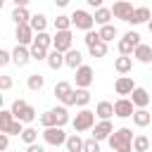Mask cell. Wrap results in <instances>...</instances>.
Here are the masks:
<instances>
[{
  "instance_id": "36",
  "label": "cell",
  "mask_w": 152,
  "mask_h": 152,
  "mask_svg": "<svg viewBox=\"0 0 152 152\" xmlns=\"http://www.w3.org/2000/svg\"><path fill=\"white\" fill-rule=\"evenodd\" d=\"M31 57H33L36 62H40V59H48V48H43V45H36V43H31Z\"/></svg>"
},
{
  "instance_id": "31",
  "label": "cell",
  "mask_w": 152,
  "mask_h": 152,
  "mask_svg": "<svg viewBox=\"0 0 152 152\" xmlns=\"http://www.w3.org/2000/svg\"><path fill=\"white\" fill-rule=\"evenodd\" d=\"M88 52H90V57H95V59L104 57V55H107V40H97L95 45L88 48Z\"/></svg>"
},
{
  "instance_id": "13",
  "label": "cell",
  "mask_w": 152,
  "mask_h": 152,
  "mask_svg": "<svg viewBox=\"0 0 152 152\" xmlns=\"http://www.w3.org/2000/svg\"><path fill=\"white\" fill-rule=\"evenodd\" d=\"M14 36H17V43H21V45H31L36 31H33L31 24H17V33H14Z\"/></svg>"
},
{
  "instance_id": "35",
  "label": "cell",
  "mask_w": 152,
  "mask_h": 152,
  "mask_svg": "<svg viewBox=\"0 0 152 152\" xmlns=\"http://www.w3.org/2000/svg\"><path fill=\"white\" fill-rule=\"evenodd\" d=\"M90 102V90L88 88H76V107H86Z\"/></svg>"
},
{
  "instance_id": "4",
  "label": "cell",
  "mask_w": 152,
  "mask_h": 152,
  "mask_svg": "<svg viewBox=\"0 0 152 152\" xmlns=\"http://www.w3.org/2000/svg\"><path fill=\"white\" fill-rule=\"evenodd\" d=\"M55 97L62 104H66V107H74L76 104V90L71 88L69 81H57L55 83Z\"/></svg>"
},
{
  "instance_id": "10",
  "label": "cell",
  "mask_w": 152,
  "mask_h": 152,
  "mask_svg": "<svg viewBox=\"0 0 152 152\" xmlns=\"http://www.w3.org/2000/svg\"><path fill=\"white\" fill-rule=\"evenodd\" d=\"M93 66H88V64H81L78 69H76V76H74V81H76V88H90V83H93Z\"/></svg>"
},
{
  "instance_id": "41",
  "label": "cell",
  "mask_w": 152,
  "mask_h": 152,
  "mask_svg": "<svg viewBox=\"0 0 152 152\" xmlns=\"http://www.w3.org/2000/svg\"><path fill=\"white\" fill-rule=\"evenodd\" d=\"M12 88V76L10 74H2L0 76V90H10Z\"/></svg>"
},
{
  "instance_id": "47",
  "label": "cell",
  "mask_w": 152,
  "mask_h": 152,
  "mask_svg": "<svg viewBox=\"0 0 152 152\" xmlns=\"http://www.w3.org/2000/svg\"><path fill=\"white\" fill-rule=\"evenodd\" d=\"M55 5H57V7H66V5H69V0H55Z\"/></svg>"
},
{
  "instance_id": "48",
  "label": "cell",
  "mask_w": 152,
  "mask_h": 152,
  "mask_svg": "<svg viewBox=\"0 0 152 152\" xmlns=\"http://www.w3.org/2000/svg\"><path fill=\"white\" fill-rule=\"evenodd\" d=\"M147 28H150V33H152V19H150V21H147Z\"/></svg>"
},
{
  "instance_id": "21",
  "label": "cell",
  "mask_w": 152,
  "mask_h": 152,
  "mask_svg": "<svg viewBox=\"0 0 152 152\" xmlns=\"http://www.w3.org/2000/svg\"><path fill=\"white\" fill-rule=\"evenodd\" d=\"M114 69H116L119 74H128V71L133 69V55H119V57L114 59Z\"/></svg>"
},
{
  "instance_id": "18",
  "label": "cell",
  "mask_w": 152,
  "mask_h": 152,
  "mask_svg": "<svg viewBox=\"0 0 152 152\" xmlns=\"http://www.w3.org/2000/svg\"><path fill=\"white\" fill-rule=\"evenodd\" d=\"M133 124H135L138 128H145V126L152 124V114L147 112V107H135V112H133Z\"/></svg>"
},
{
  "instance_id": "32",
  "label": "cell",
  "mask_w": 152,
  "mask_h": 152,
  "mask_svg": "<svg viewBox=\"0 0 152 152\" xmlns=\"http://www.w3.org/2000/svg\"><path fill=\"white\" fill-rule=\"evenodd\" d=\"M150 150V138L147 135H135L133 138V152H147Z\"/></svg>"
},
{
  "instance_id": "38",
  "label": "cell",
  "mask_w": 152,
  "mask_h": 152,
  "mask_svg": "<svg viewBox=\"0 0 152 152\" xmlns=\"http://www.w3.org/2000/svg\"><path fill=\"white\" fill-rule=\"evenodd\" d=\"M19 138H21L26 145H31V142H36V140H38V131H36V128H31V126H26V128H24V133H21Z\"/></svg>"
},
{
  "instance_id": "6",
  "label": "cell",
  "mask_w": 152,
  "mask_h": 152,
  "mask_svg": "<svg viewBox=\"0 0 152 152\" xmlns=\"http://www.w3.org/2000/svg\"><path fill=\"white\" fill-rule=\"evenodd\" d=\"M66 138L69 135L64 133V126H48V128H43V140L50 147H62L66 142Z\"/></svg>"
},
{
  "instance_id": "34",
  "label": "cell",
  "mask_w": 152,
  "mask_h": 152,
  "mask_svg": "<svg viewBox=\"0 0 152 152\" xmlns=\"http://www.w3.org/2000/svg\"><path fill=\"white\" fill-rule=\"evenodd\" d=\"M100 38L107 40V43L114 40V38H116V26H114V24H104V26L100 28Z\"/></svg>"
},
{
  "instance_id": "46",
  "label": "cell",
  "mask_w": 152,
  "mask_h": 152,
  "mask_svg": "<svg viewBox=\"0 0 152 152\" xmlns=\"http://www.w3.org/2000/svg\"><path fill=\"white\" fill-rule=\"evenodd\" d=\"M90 7H102V0H86Z\"/></svg>"
},
{
  "instance_id": "11",
  "label": "cell",
  "mask_w": 152,
  "mask_h": 152,
  "mask_svg": "<svg viewBox=\"0 0 152 152\" xmlns=\"http://www.w3.org/2000/svg\"><path fill=\"white\" fill-rule=\"evenodd\" d=\"M133 5L128 2V0H116L114 2V7H112V14H114V19H121V21H128V17L133 14Z\"/></svg>"
},
{
  "instance_id": "9",
  "label": "cell",
  "mask_w": 152,
  "mask_h": 152,
  "mask_svg": "<svg viewBox=\"0 0 152 152\" xmlns=\"http://www.w3.org/2000/svg\"><path fill=\"white\" fill-rule=\"evenodd\" d=\"M133 112H135V104H133L131 97L121 95V97L114 102V114H116L119 119H128V116H133Z\"/></svg>"
},
{
  "instance_id": "1",
  "label": "cell",
  "mask_w": 152,
  "mask_h": 152,
  "mask_svg": "<svg viewBox=\"0 0 152 152\" xmlns=\"http://www.w3.org/2000/svg\"><path fill=\"white\" fill-rule=\"evenodd\" d=\"M133 138H135L133 131L126 128V126H121V128L112 131V135L107 138V142H109V147L116 150V152H131V150H133Z\"/></svg>"
},
{
  "instance_id": "44",
  "label": "cell",
  "mask_w": 152,
  "mask_h": 152,
  "mask_svg": "<svg viewBox=\"0 0 152 152\" xmlns=\"http://www.w3.org/2000/svg\"><path fill=\"white\" fill-rule=\"evenodd\" d=\"M26 152H43V147L36 145V142H31V145H26Z\"/></svg>"
},
{
  "instance_id": "19",
  "label": "cell",
  "mask_w": 152,
  "mask_h": 152,
  "mask_svg": "<svg viewBox=\"0 0 152 152\" xmlns=\"http://www.w3.org/2000/svg\"><path fill=\"white\" fill-rule=\"evenodd\" d=\"M64 62H66V66H69V69H74V71H76V69L83 64V55H81V50H78V48H76V50H74V48H71V50H66V52H64Z\"/></svg>"
},
{
  "instance_id": "45",
  "label": "cell",
  "mask_w": 152,
  "mask_h": 152,
  "mask_svg": "<svg viewBox=\"0 0 152 152\" xmlns=\"http://www.w3.org/2000/svg\"><path fill=\"white\" fill-rule=\"evenodd\" d=\"M12 2H14V7H28L31 0H12Z\"/></svg>"
},
{
  "instance_id": "8",
  "label": "cell",
  "mask_w": 152,
  "mask_h": 152,
  "mask_svg": "<svg viewBox=\"0 0 152 152\" xmlns=\"http://www.w3.org/2000/svg\"><path fill=\"white\" fill-rule=\"evenodd\" d=\"M52 48H57V50H62V52L71 50V48H74V36H71V28H62V31H57V33L52 36Z\"/></svg>"
},
{
  "instance_id": "25",
  "label": "cell",
  "mask_w": 152,
  "mask_h": 152,
  "mask_svg": "<svg viewBox=\"0 0 152 152\" xmlns=\"http://www.w3.org/2000/svg\"><path fill=\"white\" fill-rule=\"evenodd\" d=\"M95 114H97L100 119H112V116H116V114H114V102H107V100L97 102V107H95Z\"/></svg>"
},
{
  "instance_id": "20",
  "label": "cell",
  "mask_w": 152,
  "mask_h": 152,
  "mask_svg": "<svg viewBox=\"0 0 152 152\" xmlns=\"http://www.w3.org/2000/svg\"><path fill=\"white\" fill-rule=\"evenodd\" d=\"M131 100H133V104H135V107H147V104H150V93H147L145 88L135 86V88H133V93H131Z\"/></svg>"
},
{
  "instance_id": "5",
  "label": "cell",
  "mask_w": 152,
  "mask_h": 152,
  "mask_svg": "<svg viewBox=\"0 0 152 152\" xmlns=\"http://www.w3.org/2000/svg\"><path fill=\"white\" fill-rule=\"evenodd\" d=\"M12 114H14V119H19V121H24V124H31V121H36V109L26 102V100H14L12 102Z\"/></svg>"
},
{
  "instance_id": "43",
  "label": "cell",
  "mask_w": 152,
  "mask_h": 152,
  "mask_svg": "<svg viewBox=\"0 0 152 152\" xmlns=\"http://www.w3.org/2000/svg\"><path fill=\"white\" fill-rule=\"evenodd\" d=\"M7 145H10V133L0 131V150H7Z\"/></svg>"
},
{
  "instance_id": "30",
  "label": "cell",
  "mask_w": 152,
  "mask_h": 152,
  "mask_svg": "<svg viewBox=\"0 0 152 152\" xmlns=\"http://www.w3.org/2000/svg\"><path fill=\"white\" fill-rule=\"evenodd\" d=\"M28 24L33 26L36 33H38V31H45V26H48V17L40 14V12H38V14H31V21H28Z\"/></svg>"
},
{
  "instance_id": "37",
  "label": "cell",
  "mask_w": 152,
  "mask_h": 152,
  "mask_svg": "<svg viewBox=\"0 0 152 152\" xmlns=\"http://www.w3.org/2000/svg\"><path fill=\"white\" fill-rule=\"evenodd\" d=\"M74 26V21H71V17H66V14H59L57 19H55V31H62V28H71Z\"/></svg>"
},
{
  "instance_id": "7",
  "label": "cell",
  "mask_w": 152,
  "mask_h": 152,
  "mask_svg": "<svg viewBox=\"0 0 152 152\" xmlns=\"http://www.w3.org/2000/svg\"><path fill=\"white\" fill-rule=\"evenodd\" d=\"M71 21H74V26L81 28V31H90V28L95 26V17H93L90 12H86V10H74Z\"/></svg>"
},
{
  "instance_id": "33",
  "label": "cell",
  "mask_w": 152,
  "mask_h": 152,
  "mask_svg": "<svg viewBox=\"0 0 152 152\" xmlns=\"http://www.w3.org/2000/svg\"><path fill=\"white\" fill-rule=\"evenodd\" d=\"M33 43H36V45H43V48L50 50V45H52V36H50L48 31H38V33L33 36Z\"/></svg>"
},
{
  "instance_id": "28",
  "label": "cell",
  "mask_w": 152,
  "mask_h": 152,
  "mask_svg": "<svg viewBox=\"0 0 152 152\" xmlns=\"http://www.w3.org/2000/svg\"><path fill=\"white\" fill-rule=\"evenodd\" d=\"M95 24H100V26H104V24H109V19L114 17L112 14V10H107V7H95Z\"/></svg>"
},
{
  "instance_id": "23",
  "label": "cell",
  "mask_w": 152,
  "mask_h": 152,
  "mask_svg": "<svg viewBox=\"0 0 152 152\" xmlns=\"http://www.w3.org/2000/svg\"><path fill=\"white\" fill-rule=\"evenodd\" d=\"M83 145H86V140H81L78 131H76V133H71V135L66 138V142H64L66 152H83Z\"/></svg>"
},
{
  "instance_id": "39",
  "label": "cell",
  "mask_w": 152,
  "mask_h": 152,
  "mask_svg": "<svg viewBox=\"0 0 152 152\" xmlns=\"http://www.w3.org/2000/svg\"><path fill=\"white\" fill-rule=\"evenodd\" d=\"M83 40H86V45L90 48V45H95V43L102 40V38H100V31H93V28H90V31H86V38H83Z\"/></svg>"
},
{
  "instance_id": "17",
  "label": "cell",
  "mask_w": 152,
  "mask_h": 152,
  "mask_svg": "<svg viewBox=\"0 0 152 152\" xmlns=\"http://www.w3.org/2000/svg\"><path fill=\"white\" fill-rule=\"evenodd\" d=\"M45 62H48V66H50L52 71H57V69H62V66L66 64V62H64V52L57 50V48H52V50L48 52V59H45Z\"/></svg>"
},
{
  "instance_id": "24",
  "label": "cell",
  "mask_w": 152,
  "mask_h": 152,
  "mask_svg": "<svg viewBox=\"0 0 152 152\" xmlns=\"http://www.w3.org/2000/svg\"><path fill=\"white\" fill-rule=\"evenodd\" d=\"M140 43H135L133 38H128V36H124V38H119V43H116V48H119V55H133V50L138 48Z\"/></svg>"
},
{
  "instance_id": "14",
  "label": "cell",
  "mask_w": 152,
  "mask_h": 152,
  "mask_svg": "<svg viewBox=\"0 0 152 152\" xmlns=\"http://www.w3.org/2000/svg\"><path fill=\"white\" fill-rule=\"evenodd\" d=\"M112 131H114L112 121H109V119H100V124L93 126V138H97V140L102 142V140H107V138L112 135Z\"/></svg>"
},
{
  "instance_id": "40",
  "label": "cell",
  "mask_w": 152,
  "mask_h": 152,
  "mask_svg": "<svg viewBox=\"0 0 152 152\" xmlns=\"http://www.w3.org/2000/svg\"><path fill=\"white\" fill-rule=\"evenodd\" d=\"M83 152H100V140H97V138H90V140H86V145H83Z\"/></svg>"
},
{
  "instance_id": "15",
  "label": "cell",
  "mask_w": 152,
  "mask_h": 152,
  "mask_svg": "<svg viewBox=\"0 0 152 152\" xmlns=\"http://www.w3.org/2000/svg\"><path fill=\"white\" fill-rule=\"evenodd\" d=\"M152 19V12H150V7H135L133 10V14L128 17V21L126 24H131V26H138V24H147Z\"/></svg>"
},
{
  "instance_id": "26",
  "label": "cell",
  "mask_w": 152,
  "mask_h": 152,
  "mask_svg": "<svg viewBox=\"0 0 152 152\" xmlns=\"http://www.w3.org/2000/svg\"><path fill=\"white\" fill-rule=\"evenodd\" d=\"M26 86H28V90H33V93H38V90H43V86H45V76L43 74H28V78H26Z\"/></svg>"
},
{
  "instance_id": "2",
  "label": "cell",
  "mask_w": 152,
  "mask_h": 152,
  "mask_svg": "<svg viewBox=\"0 0 152 152\" xmlns=\"http://www.w3.org/2000/svg\"><path fill=\"white\" fill-rule=\"evenodd\" d=\"M38 121H40L43 128H48V126H66V124L71 121V116H69L66 104H62V107H52V109L43 112Z\"/></svg>"
},
{
  "instance_id": "27",
  "label": "cell",
  "mask_w": 152,
  "mask_h": 152,
  "mask_svg": "<svg viewBox=\"0 0 152 152\" xmlns=\"http://www.w3.org/2000/svg\"><path fill=\"white\" fill-rule=\"evenodd\" d=\"M12 21L14 24H28L31 21V12L26 7H14L12 10Z\"/></svg>"
},
{
  "instance_id": "16",
  "label": "cell",
  "mask_w": 152,
  "mask_h": 152,
  "mask_svg": "<svg viewBox=\"0 0 152 152\" xmlns=\"http://www.w3.org/2000/svg\"><path fill=\"white\" fill-rule=\"evenodd\" d=\"M133 88H135V83H133V78L126 76V74H121V76L114 81V90H116V95H131Z\"/></svg>"
},
{
  "instance_id": "22",
  "label": "cell",
  "mask_w": 152,
  "mask_h": 152,
  "mask_svg": "<svg viewBox=\"0 0 152 152\" xmlns=\"http://www.w3.org/2000/svg\"><path fill=\"white\" fill-rule=\"evenodd\" d=\"M133 57H135L140 64H150V62H152V48L145 45V43H140V45L133 50Z\"/></svg>"
},
{
  "instance_id": "3",
  "label": "cell",
  "mask_w": 152,
  "mask_h": 152,
  "mask_svg": "<svg viewBox=\"0 0 152 152\" xmlns=\"http://www.w3.org/2000/svg\"><path fill=\"white\" fill-rule=\"evenodd\" d=\"M95 112H90V109H81L74 119H71V126H74V131H78V133H86V131H93V126H95Z\"/></svg>"
},
{
  "instance_id": "42",
  "label": "cell",
  "mask_w": 152,
  "mask_h": 152,
  "mask_svg": "<svg viewBox=\"0 0 152 152\" xmlns=\"http://www.w3.org/2000/svg\"><path fill=\"white\" fill-rule=\"evenodd\" d=\"M10 62H12V52L0 50V66H5V64H10Z\"/></svg>"
},
{
  "instance_id": "12",
  "label": "cell",
  "mask_w": 152,
  "mask_h": 152,
  "mask_svg": "<svg viewBox=\"0 0 152 152\" xmlns=\"http://www.w3.org/2000/svg\"><path fill=\"white\" fill-rule=\"evenodd\" d=\"M28 59H33V57H31V48H26V45L17 43V48L12 50V62H14L17 66H26V64H28Z\"/></svg>"
},
{
  "instance_id": "29",
  "label": "cell",
  "mask_w": 152,
  "mask_h": 152,
  "mask_svg": "<svg viewBox=\"0 0 152 152\" xmlns=\"http://www.w3.org/2000/svg\"><path fill=\"white\" fill-rule=\"evenodd\" d=\"M14 124V114H12V109H0V131H10V126Z\"/></svg>"
}]
</instances>
